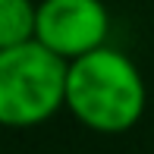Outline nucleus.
<instances>
[{
    "mask_svg": "<svg viewBox=\"0 0 154 154\" xmlns=\"http://www.w3.org/2000/svg\"><path fill=\"white\" fill-rule=\"evenodd\" d=\"M148 107V82L129 54L101 44L66 66V104L97 135H123L142 120Z\"/></svg>",
    "mask_w": 154,
    "mask_h": 154,
    "instance_id": "f257e3e1",
    "label": "nucleus"
},
{
    "mask_svg": "<svg viewBox=\"0 0 154 154\" xmlns=\"http://www.w3.org/2000/svg\"><path fill=\"white\" fill-rule=\"evenodd\" d=\"M69 63L38 41L0 51V126L32 129L57 116L66 104Z\"/></svg>",
    "mask_w": 154,
    "mask_h": 154,
    "instance_id": "f03ea898",
    "label": "nucleus"
},
{
    "mask_svg": "<svg viewBox=\"0 0 154 154\" xmlns=\"http://www.w3.org/2000/svg\"><path fill=\"white\" fill-rule=\"evenodd\" d=\"M110 38V13L104 0H38L35 41L63 60H75Z\"/></svg>",
    "mask_w": 154,
    "mask_h": 154,
    "instance_id": "7ed1b4c3",
    "label": "nucleus"
},
{
    "mask_svg": "<svg viewBox=\"0 0 154 154\" xmlns=\"http://www.w3.org/2000/svg\"><path fill=\"white\" fill-rule=\"evenodd\" d=\"M38 0H0V51L35 41Z\"/></svg>",
    "mask_w": 154,
    "mask_h": 154,
    "instance_id": "20e7f679",
    "label": "nucleus"
}]
</instances>
